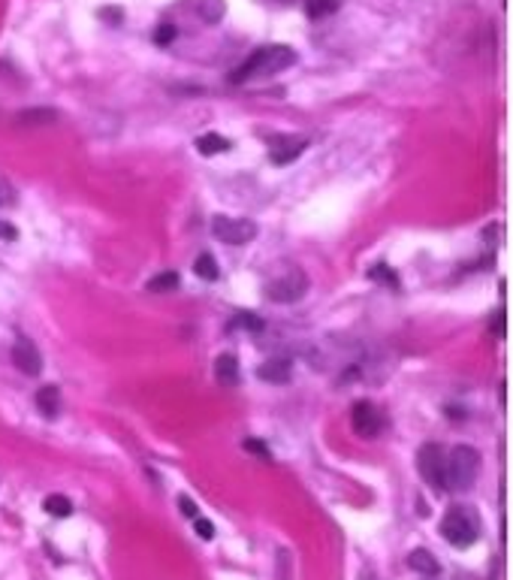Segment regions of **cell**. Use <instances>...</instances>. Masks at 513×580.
I'll list each match as a JSON object with an SVG mask.
<instances>
[{"label":"cell","instance_id":"1","mask_svg":"<svg viewBox=\"0 0 513 580\" xmlns=\"http://www.w3.org/2000/svg\"><path fill=\"white\" fill-rule=\"evenodd\" d=\"M480 457L468 444L441 448V444H426L420 450V475L438 493H465L474 478H477Z\"/></svg>","mask_w":513,"mask_h":580},{"label":"cell","instance_id":"2","mask_svg":"<svg viewBox=\"0 0 513 580\" xmlns=\"http://www.w3.org/2000/svg\"><path fill=\"white\" fill-rule=\"evenodd\" d=\"M290 63H296V52L293 49H287V45H263L230 72V82L239 85V82H251L256 76H272V72H281Z\"/></svg>","mask_w":513,"mask_h":580},{"label":"cell","instance_id":"3","mask_svg":"<svg viewBox=\"0 0 513 580\" xmlns=\"http://www.w3.org/2000/svg\"><path fill=\"white\" fill-rule=\"evenodd\" d=\"M441 535L453 547H471L480 535V517L468 505H453L441 520Z\"/></svg>","mask_w":513,"mask_h":580},{"label":"cell","instance_id":"4","mask_svg":"<svg viewBox=\"0 0 513 580\" xmlns=\"http://www.w3.org/2000/svg\"><path fill=\"white\" fill-rule=\"evenodd\" d=\"M308 293V275L302 269H287L281 278H275L266 284V296L272 303H281V305H290V303H299L302 296Z\"/></svg>","mask_w":513,"mask_h":580},{"label":"cell","instance_id":"5","mask_svg":"<svg viewBox=\"0 0 513 580\" xmlns=\"http://www.w3.org/2000/svg\"><path fill=\"white\" fill-rule=\"evenodd\" d=\"M351 426L360 438H378V435L387 429V417L374 402H356L351 408Z\"/></svg>","mask_w":513,"mask_h":580},{"label":"cell","instance_id":"6","mask_svg":"<svg viewBox=\"0 0 513 580\" xmlns=\"http://www.w3.org/2000/svg\"><path fill=\"white\" fill-rule=\"evenodd\" d=\"M215 236L227 245H248L256 236V224L251 218H230V215H217L212 224Z\"/></svg>","mask_w":513,"mask_h":580},{"label":"cell","instance_id":"7","mask_svg":"<svg viewBox=\"0 0 513 580\" xmlns=\"http://www.w3.org/2000/svg\"><path fill=\"white\" fill-rule=\"evenodd\" d=\"M13 362L18 372H24V375H31V378L43 372V353L31 339H24V335L13 344Z\"/></svg>","mask_w":513,"mask_h":580},{"label":"cell","instance_id":"8","mask_svg":"<svg viewBox=\"0 0 513 580\" xmlns=\"http://www.w3.org/2000/svg\"><path fill=\"white\" fill-rule=\"evenodd\" d=\"M293 375V362L284 360V357H272L266 360L260 369H256V378L260 381H269V384H287Z\"/></svg>","mask_w":513,"mask_h":580},{"label":"cell","instance_id":"9","mask_svg":"<svg viewBox=\"0 0 513 580\" xmlns=\"http://www.w3.org/2000/svg\"><path fill=\"white\" fill-rule=\"evenodd\" d=\"M305 148H308L305 139H281L278 145L269 148V158H272V163H278V167H287V163L296 160Z\"/></svg>","mask_w":513,"mask_h":580},{"label":"cell","instance_id":"10","mask_svg":"<svg viewBox=\"0 0 513 580\" xmlns=\"http://www.w3.org/2000/svg\"><path fill=\"white\" fill-rule=\"evenodd\" d=\"M36 408H40V414L43 417H58L61 414V387H54V384H45L36 390Z\"/></svg>","mask_w":513,"mask_h":580},{"label":"cell","instance_id":"11","mask_svg":"<svg viewBox=\"0 0 513 580\" xmlns=\"http://www.w3.org/2000/svg\"><path fill=\"white\" fill-rule=\"evenodd\" d=\"M215 378L221 381L224 387H236L239 384V360H236L233 353H221V357L215 360Z\"/></svg>","mask_w":513,"mask_h":580},{"label":"cell","instance_id":"12","mask_svg":"<svg viewBox=\"0 0 513 580\" xmlns=\"http://www.w3.org/2000/svg\"><path fill=\"white\" fill-rule=\"evenodd\" d=\"M197 151L206 154V158H212V154H224V151H230V139L221 136V133H206V136H199V139H197Z\"/></svg>","mask_w":513,"mask_h":580},{"label":"cell","instance_id":"13","mask_svg":"<svg viewBox=\"0 0 513 580\" xmlns=\"http://www.w3.org/2000/svg\"><path fill=\"white\" fill-rule=\"evenodd\" d=\"M408 565L417 571V574H429V577H435L438 574V562H435V556L429 550H414L408 556Z\"/></svg>","mask_w":513,"mask_h":580},{"label":"cell","instance_id":"14","mask_svg":"<svg viewBox=\"0 0 513 580\" xmlns=\"http://www.w3.org/2000/svg\"><path fill=\"white\" fill-rule=\"evenodd\" d=\"M54 118H58V112H54V109H24V112L15 115V121L36 127V124H52Z\"/></svg>","mask_w":513,"mask_h":580},{"label":"cell","instance_id":"15","mask_svg":"<svg viewBox=\"0 0 513 580\" xmlns=\"http://www.w3.org/2000/svg\"><path fill=\"white\" fill-rule=\"evenodd\" d=\"M178 272H160V275H154L148 278V284H145V290H151V293H169V290H176L178 287Z\"/></svg>","mask_w":513,"mask_h":580},{"label":"cell","instance_id":"16","mask_svg":"<svg viewBox=\"0 0 513 580\" xmlns=\"http://www.w3.org/2000/svg\"><path fill=\"white\" fill-rule=\"evenodd\" d=\"M194 272H197V278H203V281H217V275H221V269H217L212 254H199L194 263Z\"/></svg>","mask_w":513,"mask_h":580},{"label":"cell","instance_id":"17","mask_svg":"<svg viewBox=\"0 0 513 580\" xmlns=\"http://www.w3.org/2000/svg\"><path fill=\"white\" fill-rule=\"evenodd\" d=\"M43 508H45V514H52V517H70L72 514V502L67 496H58V493L45 498Z\"/></svg>","mask_w":513,"mask_h":580},{"label":"cell","instance_id":"18","mask_svg":"<svg viewBox=\"0 0 513 580\" xmlns=\"http://www.w3.org/2000/svg\"><path fill=\"white\" fill-rule=\"evenodd\" d=\"M233 330H251V333H260L263 330V321L256 317L254 312H242V314H236L233 317Z\"/></svg>","mask_w":513,"mask_h":580},{"label":"cell","instance_id":"19","mask_svg":"<svg viewBox=\"0 0 513 580\" xmlns=\"http://www.w3.org/2000/svg\"><path fill=\"white\" fill-rule=\"evenodd\" d=\"M338 6H342V0H308V15L311 18H323L329 13H335Z\"/></svg>","mask_w":513,"mask_h":580},{"label":"cell","instance_id":"20","mask_svg":"<svg viewBox=\"0 0 513 580\" xmlns=\"http://www.w3.org/2000/svg\"><path fill=\"white\" fill-rule=\"evenodd\" d=\"M15 188L9 185V178L0 172V206H15Z\"/></svg>","mask_w":513,"mask_h":580},{"label":"cell","instance_id":"21","mask_svg":"<svg viewBox=\"0 0 513 580\" xmlns=\"http://www.w3.org/2000/svg\"><path fill=\"white\" fill-rule=\"evenodd\" d=\"M203 15L206 22H217L224 15V0H203Z\"/></svg>","mask_w":513,"mask_h":580},{"label":"cell","instance_id":"22","mask_svg":"<svg viewBox=\"0 0 513 580\" xmlns=\"http://www.w3.org/2000/svg\"><path fill=\"white\" fill-rule=\"evenodd\" d=\"M194 532L203 541H212L215 538V526H212V520H206V517H197V520H194Z\"/></svg>","mask_w":513,"mask_h":580},{"label":"cell","instance_id":"23","mask_svg":"<svg viewBox=\"0 0 513 580\" xmlns=\"http://www.w3.org/2000/svg\"><path fill=\"white\" fill-rule=\"evenodd\" d=\"M178 505H181V514L190 517V520H197V517H199V508H197V502L190 496H178Z\"/></svg>","mask_w":513,"mask_h":580},{"label":"cell","instance_id":"24","mask_svg":"<svg viewBox=\"0 0 513 580\" xmlns=\"http://www.w3.org/2000/svg\"><path fill=\"white\" fill-rule=\"evenodd\" d=\"M245 450H251V453H256L260 459H272V453H269V448L266 444H260V441H254V438H248L245 441Z\"/></svg>","mask_w":513,"mask_h":580},{"label":"cell","instance_id":"25","mask_svg":"<svg viewBox=\"0 0 513 580\" xmlns=\"http://www.w3.org/2000/svg\"><path fill=\"white\" fill-rule=\"evenodd\" d=\"M0 239H6V242H13V239H18V230L9 221H3L0 218Z\"/></svg>","mask_w":513,"mask_h":580},{"label":"cell","instance_id":"26","mask_svg":"<svg viewBox=\"0 0 513 580\" xmlns=\"http://www.w3.org/2000/svg\"><path fill=\"white\" fill-rule=\"evenodd\" d=\"M169 40H176V27H172V24H163L160 31H158V43L163 45V43H169Z\"/></svg>","mask_w":513,"mask_h":580}]
</instances>
